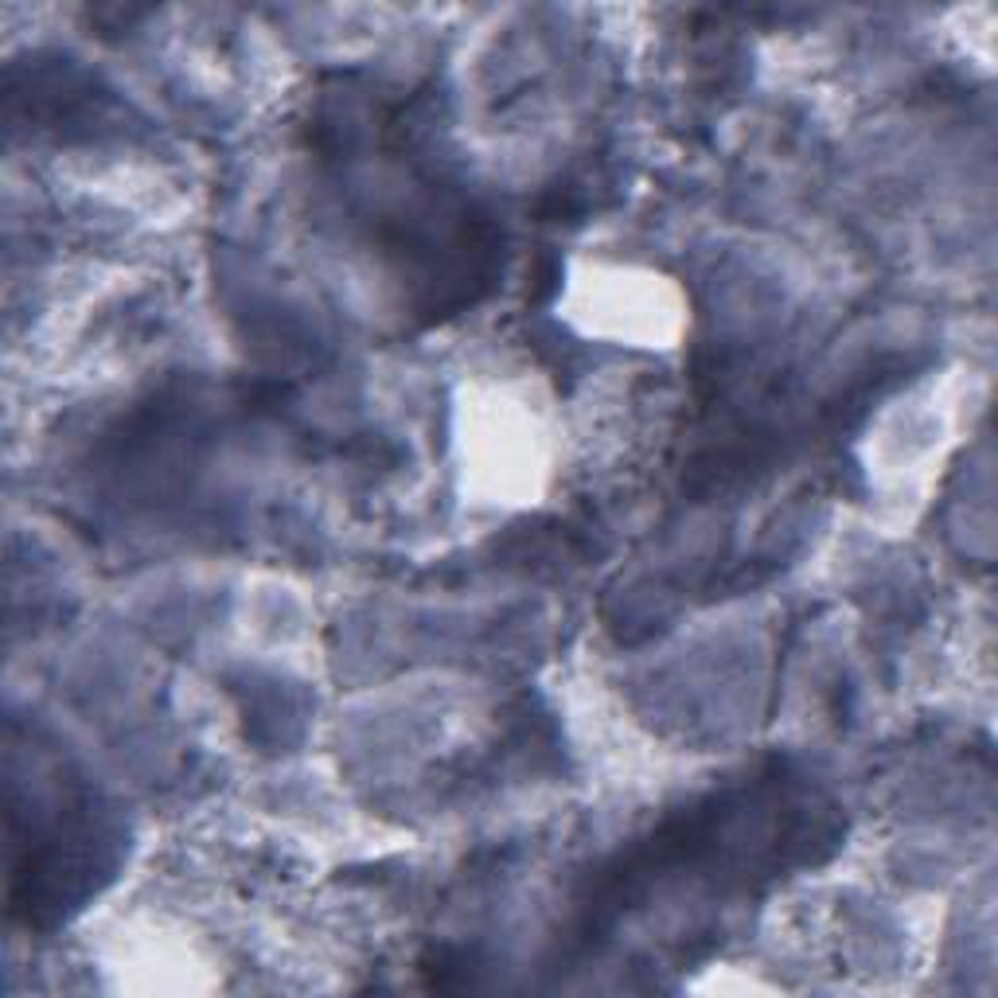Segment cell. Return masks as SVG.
<instances>
[{
    "instance_id": "cell-1",
    "label": "cell",
    "mask_w": 998,
    "mask_h": 998,
    "mask_svg": "<svg viewBox=\"0 0 998 998\" xmlns=\"http://www.w3.org/2000/svg\"><path fill=\"white\" fill-rule=\"evenodd\" d=\"M421 972H426V983L437 990H456V987H468V967H464L461 955H453L449 948H437L429 960H421Z\"/></svg>"
}]
</instances>
